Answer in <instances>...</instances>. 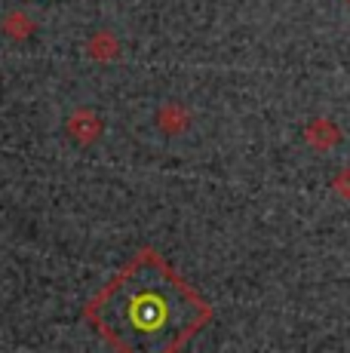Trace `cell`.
I'll use <instances>...</instances> for the list:
<instances>
[{"mask_svg":"<svg viewBox=\"0 0 350 353\" xmlns=\"http://www.w3.org/2000/svg\"><path fill=\"white\" fill-rule=\"evenodd\" d=\"M90 320L114 347L175 350L209 320V307L160 258L138 255L92 301Z\"/></svg>","mask_w":350,"mask_h":353,"instance_id":"1","label":"cell"},{"mask_svg":"<svg viewBox=\"0 0 350 353\" xmlns=\"http://www.w3.org/2000/svg\"><path fill=\"white\" fill-rule=\"evenodd\" d=\"M347 3H350V0H347Z\"/></svg>","mask_w":350,"mask_h":353,"instance_id":"2","label":"cell"}]
</instances>
